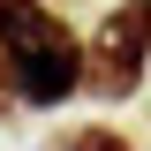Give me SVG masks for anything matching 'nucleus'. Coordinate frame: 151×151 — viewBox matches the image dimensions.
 I'll return each instance as SVG.
<instances>
[{
    "mask_svg": "<svg viewBox=\"0 0 151 151\" xmlns=\"http://www.w3.org/2000/svg\"><path fill=\"white\" fill-rule=\"evenodd\" d=\"M0 76L30 113H60L83 91V38L53 0H0Z\"/></svg>",
    "mask_w": 151,
    "mask_h": 151,
    "instance_id": "1",
    "label": "nucleus"
},
{
    "mask_svg": "<svg viewBox=\"0 0 151 151\" xmlns=\"http://www.w3.org/2000/svg\"><path fill=\"white\" fill-rule=\"evenodd\" d=\"M151 76V30L136 8H106L98 15V30L83 38V91L106 98V106H121V98L144 91Z\"/></svg>",
    "mask_w": 151,
    "mask_h": 151,
    "instance_id": "2",
    "label": "nucleus"
},
{
    "mask_svg": "<svg viewBox=\"0 0 151 151\" xmlns=\"http://www.w3.org/2000/svg\"><path fill=\"white\" fill-rule=\"evenodd\" d=\"M53 151H136V144L113 129V121H83V129H60Z\"/></svg>",
    "mask_w": 151,
    "mask_h": 151,
    "instance_id": "3",
    "label": "nucleus"
},
{
    "mask_svg": "<svg viewBox=\"0 0 151 151\" xmlns=\"http://www.w3.org/2000/svg\"><path fill=\"white\" fill-rule=\"evenodd\" d=\"M129 8H136V15H144V30H151V0H129Z\"/></svg>",
    "mask_w": 151,
    "mask_h": 151,
    "instance_id": "4",
    "label": "nucleus"
}]
</instances>
